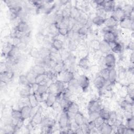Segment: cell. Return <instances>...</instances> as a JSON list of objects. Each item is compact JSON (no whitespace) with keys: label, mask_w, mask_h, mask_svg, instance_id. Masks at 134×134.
<instances>
[{"label":"cell","mask_w":134,"mask_h":134,"mask_svg":"<svg viewBox=\"0 0 134 134\" xmlns=\"http://www.w3.org/2000/svg\"><path fill=\"white\" fill-rule=\"evenodd\" d=\"M103 63L105 68L109 69L114 68L116 64V58L114 53L110 52L105 54L103 60Z\"/></svg>","instance_id":"obj_1"},{"label":"cell","mask_w":134,"mask_h":134,"mask_svg":"<svg viewBox=\"0 0 134 134\" xmlns=\"http://www.w3.org/2000/svg\"><path fill=\"white\" fill-rule=\"evenodd\" d=\"M77 80L81 90L83 92L87 91L90 84L89 77L85 74H81L79 76Z\"/></svg>","instance_id":"obj_2"},{"label":"cell","mask_w":134,"mask_h":134,"mask_svg":"<svg viewBox=\"0 0 134 134\" xmlns=\"http://www.w3.org/2000/svg\"><path fill=\"white\" fill-rule=\"evenodd\" d=\"M111 13L110 16L114 17L118 23L127 17L125 12L121 6H116L115 9Z\"/></svg>","instance_id":"obj_3"},{"label":"cell","mask_w":134,"mask_h":134,"mask_svg":"<svg viewBox=\"0 0 134 134\" xmlns=\"http://www.w3.org/2000/svg\"><path fill=\"white\" fill-rule=\"evenodd\" d=\"M71 120L69 118L66 112H63L59 116L58 125L60 129H66L69 128Z\"/></svg>","instance_id":"obj_4"},{"label":"cell","mask_w":134,"mask_h":134,"mask_svg":"<svg viewBox=\"0 0 134 134\" xmlns=\"http://www.w3.org/2000/svg\"><path fill=\"white\" fill-rule=\"evenodd\" d=\"M14 76V73L12 71L5 70L4 71L1 72V73H0L1 82L7 84L13 80Z\"/></svg>","instance_id":"obj_5"},{"label":"cell","mask_w":134,"mask_h":134,"mask_svg":"<svg viewBox=\"0 0 134 134\" xmlns=\"http://www.w3.org/2000/svg\"><path fill=\"white\" fill-rule=\"evenodd\" d=\"M42 117L43 116L42 114L41 109L40 107H39L36 112L31 116V119L29 121L31 122L32 126L35 127L37 125H40Z\"/></svg>","instance_id":"obj_6"},{"label":"cell","mask_w":134,"mask_h":134,"mask_svg":"<svg viewBox=\"0 0 134 134\" xmlns=\"http://www.w3.org/2000/svg\"><path fill=\"white\" fill-rule=\"evenodd\" d=\"M58 75H60V79L59 80H61L65 84H68L75 77L74 75V73L72 71H71L68 69Z\"/></svg>","instance_id":"obj_7"},{"label":"cell","mask_w":134,"mask_h":134,"mask_svg":"<svg viewBox=\"0 0 134 134\" xmlns=\"http://www.w3.org/2000/svg\"><path fill=\"white\" fill-rule=\"evenodd\" d=\"M119 106L122 110L133 113V102L125 98L120 102Z\"/></svg>","instance_id":"obj_8"},{"label":"cell","mask_w":134,"mask_h":134,"mask_svg":"<svg viewBox=\"0 0 134 134\" xmlns=\"http://www.w3.org/2000/svg\"><path fill=\"white\" fill-rule=\"evenodd\" d=\"M102 108L100 102L96 99H93L91 100L87 105V110L88 112L92 111H99Z\"/></svg>","instance_id":"obj_9"},{"label":"cell","mask_w":134,"mask_h":134,"mask_svg":"<svg viewBox=\"0 0 134 134\" xmlns=\"http://www.w3.org/2000/svg\"><path fill=\"white\" fill-rule=\"evenodd\" d=\"M113 29L103 33V41L108 43L117 41L118 36L114 31Z\"/></svg>","instance_id":"obj_10"},{"label":"cell","mask_w":134,"mask_h":134,"mask_svg":"<svg viewBox=\"0 0 134 134\" xmlns=\"http://www.w3.org/2000/svg\"><path fill=\"white\" fill-rule=\"evenodd\" d=\"M120 27L125 29L131 30L133 31L134 28V21L126 17L119 23Z\"/></svg>","instance_id":"obj_11"},{"label":"cell","mask_w":134,"mask_h":134,"mask_svg":"<svg viewBox=\"0 0 134 134\" xmlns=\"http://www.w3.org/2000/svg\"><path fill=\"white\" fill-rule=\"evenodd\" d=\"M110 51L113 53H121L124 50V46L122 43L118 41H115L108 43Z\"/></svg>","instance_id":"obj_12"},{"label":"cell","mask_w":134,"mask_h":134,"mask_svg":"<svg viewBox=\"0 0 134 134\" xmlns=\"http://www.w3.org/2000/svg\"><path fill=\"white\" fill-rule=\"evenodd\" d=\"M114 129L113 126L109 124L108 121H105L97 130L98 133L102 134H109L113 132Z\"/></svg>","instance_id":"obj_13"},{"label":"cell","mask_w":134,"mask_h":134,"mask_svg":"<svg viewBox=\"0 0 134 134\" xmlns=\"http://www.w3.org/2000/svg\"><path fill=\"white\" fill-rule=\"evenodd\" d=\"M15 28L19 32L25 34L28 32L29 31V26L27 21L19 20L17 23V25L15 27Z\"/></svg>","instance_id":"obj_14"},{"label":"cell","mask_w":134,"mask_h":134,"mask_svg":"<svg viewBox=\"0 0 134 134\" xmlns=\"http://www.w3.org/2000/svg\"><path fill=\"white\" fill-rule=\"evenodd\" d=\"M67 84H68L67 87L72 92L73 94L78 93L80 90H81L76 78L74 77Z\"/></svg>","instance_id":"obj_15"},{"label":"cell","mask_w":134,"mask_h":134,"mask_svg":"<svg viewBox=\"0 0 134 134\" xmlns=\"http://www.w3.org/2000/svg\"><path fill=\"white\" fill-rule=\"evenodd\" d=\"M32 108L30 105H25L20 108L22 118L24 120H27L32 116Z\"/></svg>","instance_id":"obj_16"},{"label":"cell","mask_w":134,"mask_h":134,"mask_svg":"<svg viewBox=\"0 0 134 134\" xmlns=\"http://www.w3.org/2000/svg\"><path fill=\"white\" fill-rule=\"evenodd\" d=\"M44 102L46 105L48 107H53L55 104L57 103V97L56 95L50 93H47L46 98L44 99Z\"/></svg>","instance_id":"obj_17"},{"label":"cell","mask_w":134,"mask_h":134,"mask_svg":"<svg viewBox=\"0 0 134 134\" xmlns=\"http://www.w3.org/2000/svg\"><path fill=\"white\" fill-rule=\"evenodd\" d=\"M73 120L79 127H80L84 123L88 121V119L87 120L80 111L74 115Z\"/></svg>","instance_id":"obj_18"},{"label":"cell","mask_w":134,"mask_h":134,"mask_svg":"<svg viewBox=\"0 0 134 134\" xmlns=\"http://www.w3.org/2000/svg\"><path fill=\"white\" fill-rule=\"evenodd\" d=\"M106 81L105 79L98 74L94 80V84L95 87L100 91L103 88Z\"/></svg>","instance_id":"obj_19"},{"label":"cell","mask_w":134,"mask_h":134,"mask_svg":"<svg viewBox=\"0 0 134 134\" xmlns=\"http://www.w3.org/2000/svg\"><path fill=\"white\" fill-rule=\"evenodd\" d=\"M90 61L89 59L88 54H86V55L82 57L79 60L78 62V65L82 69L84 70L88 69L90 67Z\"/></svg>","instance_id":"obj_20"},{"label":"cell","mask_w":134,"mask_h":134,"mask_svg":"<svg viewBox=\"0 0 134 134\" xmlns=\"http://www.w3.org/2000/svg\"><path fill=\"white\" fill-rule=\"evenodd\" d=\"M31 93H32L31 85L23 86L19 91V95L22 98H27Z\"/></svg>","instance_id":"obj_21"},{"label":"cell","mask_w":134,"mask_h":134,"mask_svg":"<svg viewBox=\"0 0 134 134\" xmlns=\"http://www.w3.org/2000/svg\"><path fill=\"white\" fill-rule=\"evenodd\" d=\"M82 12L76 6H72L70 9V17L76 21L82 15Z\"/></svg>","instance_id":"obj_22"},{"label":"cell","mask_w":134,"mask_h":134,"mask_svg":"<svg viewBox=\"0 0 134 134\" xmlns=\"http://www.w3.org/2000/svg\"><path fill=\"white\" fill-rule=\"evenodd\" d=\"M103 6L106 12L111 13L116 7V3L114 1H104Z\"/></svg>","instance_id":"obj_23"},{"label":"cell","mask_w":134,"mask_h":134,"mask_svg":"<svg viewBox=\"0 0 134 134\" xmlns=\"http://www.w3.org/2000/svg\"><path fill=\"white\" fill-rule=\"evenodd\" d=\"M63 41L58 38H53L51 41V47L58 51H61L63 49Z\"/></svg>","instance_id":"obj_24"},{"label":"cell","mask_w":134,"mask_h":134,"mask_svg":"<svg viewBox=\"0 0 134 134\" xmlns=\"http://www.w3.org/2000/svg\"><path fill=\"white\" fill-rule=\"evenodd\" d=\"M118 79V73L115 68H111L109 70L108 80L111 83L115 84Z\"/></svg>","instance_id":"obj_25"},{"label":"cell","mask_w":134,"mask_h":134,"mask_svg":"<svg viewBox=\"0 0 134 134\" xmlns=\"http://www.w3.org/2000/svg\"><path fill=\"white\" fill-rule=\"evenodd\" d=\"M118 24L119 23L111 16H110L109 17H107L106 18V20L104 24L105 26L110 28H116Z\"/></svg>","instance_id":"obj_26"},{"label":"cell","mask_w":134,"mask_h":134,"mask_svg":"<svg viewBox=\"0 0 134 134\" xmlns=\"http://www.w3.org/2000/svg\"><path fill=\"white\" fill-rule=\"evenodd\" d=\"M31 71H32L35 74L39 75L41 74H44L47 72V69L41 65L38 64H35L32 66Z\"/></svg>","instance_id":"obj_27"},{"label":"cell","mask_w":134,"mask_h":134,"mask_svg":"<svg viewBox=\"0 0 134 134\" xmlns=\"http://www.w3.org/2000/svg\"><path fill=\"white\" fill-rule=\"evenodd\" d=\"M98 50L102 52L103 54H106L110 52V49L109 44L103 40L100 41Z\"/></svg>","instance_id":"obj_28"},{"label":"cell","mask_w":134,"mask_h":134,"mask_svg":"<svg viewBox=\"0 0 134 134\" xmlns=\"http://www.w3.org/2000/svg\"><path fill=\"white\" fill-rule=\"evenodd\" d=\"M54 120L51 117L48 116H43L40 125L41 126V127L54 126Z\"/></svg>","instance_id":"obj_29"},{"label":"cell","mask_w":134,"mask_h":134,"mask_svg":"<svg viewBox=\"0 0 134 134\" xmlns=\"http://www.w3.org/2000/svg\"><path fill=\"white\" fill-rule=\"evenodd\" d=\"M55 84L57 88L56 96H59L62 94L63 91L65 88V84L59 80H57L55 82Z\"/></svg>","instance_id":"obj_30"},{"label":"cell","mask_w":134,"mask_h":134,"mask_svg":"<svg viewBox=\"0 0 134 134\" xmlns=\"http://www.w3.org/2000/svg\"><path fill=\"white\" fill-rule=\"evenodd\" d=\"M71 102V99H68L63 98L62 96V98L59 100V102L58 103L59 104L62 111L66 112Z\"/></svg>","instance_id":"obj_31"},{"label":"cell","mask_w":134,"mask_h":134,"mask_svg":"<svg viewBox=\"0 0 134 134\" xmlns=\"http://www.w3.org/2000/svg\"><path fill=\"white\" fill-rule=\"evenodd\" d=\"M79 111H80V107L79 105L76 103L71 101L66 112H69V113L75 114Z\"/></svg>","instance_id":"obj_32"},{"label":"cell","mask_w":134,"mask_h":134,"mask_svg":"<svg viewBox=\"0 0 134 134\" xmlns=\"http://www.w3.org/2000/svg\"><path fill=\"white\" fill-rule=\"evenodd\" d=\"M10 116L13 121H17L20 118H23L20 109H17L13 108L10 111Z\"/></svg>","instance_id":"obj_33"},{"label":"cell","mask_w":134,"mask_h":134,"mask_svg":"<svg viewBox=\"0 0 134 134\" xmlns=\"http://www.w3.org/2000/svg\"><path fill=\"white\" fill-rule=\"evenodd\" d=\"M110 110L108 108L106 107H102L100 110L99 111V117L102 118L104 119L106 121H108L109 118V115Z\"/></svg>","instance_id":"obj_34"},{"label":"cell","mask_w":134,"mask_h":134,"mask_svg":"<svg viewBox=\"0 0 134 134\" xmlns=\"http://www.w3.org/2000/svg\"><path fill=\"white\" fill-rule=\"evenodd\" d=\"M126 93L127 96L129 97V99L133 100V94H134V86L133 83H130L126 86Z\"/></svg>","instance_id":"obj_35"},{"label":"cell","mask_w":134,"mask_h":134,"mask_svg":"<svg viewBox=\"0 0 134 134\" xmlns=\"http://www.w3.org/2000/svg\"><path fill=\"white\" fill-rule=\"evenodd\" d=\"M29 54L31 57L36 60H39L40 59L39 49L36 47H32L29 51Z\"/></svg>","instance_id":"obj_36"},{"label":"cell","mask_w":134,"mask_h":134,"mask_svg":"<svg viewBox=\"0 0 134 134\" xmlns=\"http://www.w3.org/2000/svg\"><path fill=\"white\" fill-rule=\"evenodd\" d=\"M106 20V18H103L99 16H95L92 20V22L93 24L97 26H101L104 25Z\"/></svg>","instance_id":"obj_37"},{"label":"cell","mask_w":134,"mask_h":134,"mask_svg":"<svg viewBox=\"0 0 134 134\" xmlns=\"http://www.w3.org/2000/svg\"><path fill=\"white\" fill-rule=\"evenodd\" d=\"M29 105L32 107V108H35L38 106L39 105V102L37 101L35 95L34 93H31L29 96L27 98Z\"/></svg>","instance_id":"obj_38"},{"label":"cell","mask_w":134,"mask_h":134,"mask_svg":"<svg viewBox=\"0 0 134 134\" xmlns=\"http://www.w3.org/2000/svg\"><path fill=\"white\" fill-rule=\"evenodd\" d=\"M48 85L46 84H38V87L37 89V92L41 95H44L48 93Z\"/></svg>","instance_id":"obj_39"},{"label":"cell","mask_w":134,"mask_h":134,"mask_svg":"<svg viewBox=\"0 0 134 134\" xmlns=\"http://www.w3.org/2000/svg\"><path fill=\"white\" fill-rule=\"evenodd\" d=\"M36 74H35L31 70L30 71H28L26 74V76L27 77V79L30 83V85H32L35 83L36 82Z\"/></svg>","instance_id":"obj_40"},{"label":"cell","mask_w":134,"mask_h":134,"mask_svg":"<svg viewBox=\"0 0 134 134\" xmlns=\"http://www.w3.org/2000/svg\"><path fill=\"white\" fill-rule=\"evenodd\" d=\"M89 28L86 26H80L76 32L80 37L85 36L88 32Z\"/></svg>","instance_id":"obj_41"},{"label":"cell","mask_w":134,"mask_h":134,"mask_svg":"<svg viewBox=\"0 0 134 134\" xmlns=\"http://www.w3.org/2000/svg\"><path fill=\"white\" fill-rule=\"evenodd\" d=\"M18 81L19 83L23 86L30 85L27 79L26 74H20L18 78Z\"/></svg>","instance_id":"obj_42"},{"label":"cell","mask_w":134,"mask_h":134,"mask_svg":"<svg viewBox=\"0 0 134 134\" xmlns=\"http://www.w3.org/2000/svg\"><path fill=\"white\" fill-rule=\"evenodd\" d=\"M40 59L47 57L50 54V48L43 46L39 49Z\"/></svg>","instance_id":"obj_43"},{"label":"cell","mask_w":134,"mask_h":134,"mask_svg":"<svg viewBox=\"0 0 134 134\" xmlns=\"http://www.w3.org/2000/svg\"><path fill=\"white\" fill-rule=\"evenodd\" d=\"M73 95L74 94L72 93V92L67 87H65V88L62 93V97L68 99H71V98Z\"/></svg>","instance_id":"obj_44"},{"label":"cell","mask_w":134,"mask_h":134,"mask_svg":"<svg viewBox=\"0 0 134 134\" xmlns=\"http://www.w3.org/2000/svg\"><path fill=\"white\" fill-rule=\"evenodd\" d=\"M105 121H106L104 119H103L102 118H101L99 116L93 121L95 127L97 129H98Z\"/></svg>","instance_id":"obj_45"},{"label":"cell","mask_w":134,"mask_h":134,"mask_svg":"<svg viewBox=\"0 0 134 134\" xmlns=\"http://www.w3.org/2000/svg\"><path fill=\"white\" fill-rule=\"evenodd\" d=\"M58 34L59 35L62 36H67L69 32V30L68 28L65 27H58Z\"/></svg>","instance_id":"obj_46"},{"label":"cell","mask_w":134,"mask_h":134,"mask_svg":"<svg viewBox=\"0 0 134 134\" xmlns=\"http://www.w3.org/2000/svg\"><path fill=\"white\" fill-rule=\"evenodd\" d=\"M109 69L106 68H102L99 72V74L102 76L104 79L106 80H108V73H109Z\"/></svg>","instance_id":"obj_47"},{"label":"cell","mask_w":134,"mask_h":134,"mask_svg":"<svg viewBox=\"0 0 134 134\" xmlns=\"http://www.w3.org/2000/svg\"><path fill=\"white\" fill-rule=\"evenodd\" d=\"M88 121H93L97 117L99 116V111H92L88 112Z\"/></svg>","instance_id":"obj_48"},{"label":"cell","mask_w":134,"mask_h":134,"mask_svg":"<svg viewBox=\"0 0 134 134\" xmlns=\"http://www.w3.org/2000/svg\"><path fill=\"white\" fill-rule=\"evenodd\" d=\"M126 126L130 129H134V118L133 116L126 119Z\"/></svg>","instance_id":"obj_49"},{"label":"cell","mask_w":134,"mask_h":134,"mask_svg":"<svg viewBox=\"0 0 134 134\" xmlns=\"http://www.w3.org/2000/svg\"><path fill=\"white\" fill-rule=\"evenodd\" d=\"M68 47L70 51H75L77 48V44L76 41L73 40H69L68 44Z\"/></svg>","instance_id":"obj_50"},{"label":"cell","mask_w":134,"mask_h":134,"mask_svg":"<svg viewBox=\"0 0 134 134\" xmlns=\"http://www.w3.org/2000/svg\"><path fill=\"white\" fill-rule=\"evenodd\" d=\"M36 38V40L37 42L39 44H41L43 43L46 38L45 36L41 32L37 33Z\"/></svg>","instance_id":"obj_51"},{"label":"cell","mask_w":134,"mask_h":134,"mask_svg":"<svg viewBox=\"0 0 134 134\" xmlns=\"http://www.w3.org/2000/svg\"><path fill=\"white\" fill-rule=\"evenodd\" d=\"M99 43H100V41H99L98 40L94 39L92 40L91 42V47H92V49H93L95 51L97 50H98V48H99Z\"/></svg>","instance_id":"obj_52"},{"label":"cell","mask_w":134,"mask_h":134,"mask_svg":"<svg viewBox=\"0 0 134 134\" xmlns=\"http://www.w3.org/2000/svg\"><path fill=\"white\" fill-rule=\"evenodd\" d=\"M87 122H85L80 126L81 127V128L82 129V130L84 132V133H90V130L89 127L88 126Z\"/></svg>","instance_id":"obj_53"},{"label":"cell","mask_w":134,"mask_h":134,"mask_svg":"<svg viewBox=\"0 0 134 134\" xmlns=\"http://www.w3.org/2000/svg\"><path fill=\"white\" fill-rule=\"evenodd\" d=\"M133 47H134V44H133V40H130L129 42H128V43L127 44V46H126V49L133 51Z\"/></svg>","instance_id":"obj_54"},{"label":"cell","mask_w":134,"mask_h":134,"mask_svg":"<svg viewBox=\"0 0 134 134\" xmlns=\"http://www.w3.org/2000/svg\"><path fill=\"white\" fill-rule=\"evenodd\" d=\"M133 133H134V129L129 128L127 127L125 129L123 134H133Z\"/></svg>","instance_id":"obj_55"},{"label":"cell","mask_w":134,"mask_h":134,"mask_svg":"<svg viewBox=\"0 0 134 134\" xmlns=\"http://www.w3.org/2000/svg\"><path fill=\"white\" fill-rule=\"evenodd\" d=\"M134 53L133 51H132L130 54L129 56V61L130 64H133V61H134V57H133Z\"/></svg>","instance_id":"obj_56"},{"label":"cell","mask_w":134,"mask_h":134,"mask_svg":"<svg viewBox=\"0 0 134 134\" xmlns=\"http://www.w3.org/2000/svg\"><path fill=\"white\" fill-rule=\"evenodd\" d=\"M75 133H77V134H80V133H84V132L81 128V127H79L75 130Z\"/></svg>","instance_id":"obj_57"}]
</instances>
